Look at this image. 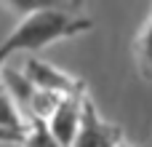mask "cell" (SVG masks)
Listing matches in <instances>:
<instances>
[{
    "label": "cell",
    "mask_w": 152,
    "mask_h": 147,
    "mask_svg": "<svg viewBox=\"0 0 152 147\" xmlns=\"http://www.w3.org/2000/svg\"><path fill=\"white\" fill-rule=\"evenodd\" d=\"M67 5H75V3H56L53 8H43V11L29 13L5 37V43L13 48V54L16 51H37V48H43V46H48L53 40L72 37L77 32H88L91 19L69 13Z\"/></svg>",
    "instance_id": "1"
},
{
    "label": "cell",
    "mask_w": 152,
    "mask_h": 147,
    "mask_svg": "<svg viewBox=\"0 0 152 147\" xmlns=\"http://www.w3.org/2000/svg\"><path fill=\"white\" fill-rule=\"evenodd\" d=\"M21 72L27 75V80L37 91H48V94H59V96H80V94H86V88H83L80 80L69 78L67 72L56 70L53 64H48L43 59L29 56Z\"/></svg>",
    "instance_id": "2"
},
{
    "label": "cell",
    "mask_w": 152,
    "mask_h": 147,
    "mask_svg": "<svg viewBox=\"0 0 152 147\" xmlns=\"http://www.w3.org/2000/svg\"><path fill=\"white\" fill-rule=\"evenodd\" d=\"M120 145H123L120 126L102 121L94 102L86 96V102H83V123H80V131H77L72 147H120Z\"/></svg>",
    "instance_id": "3"
},
{
    "label": "cell",
    "mask_w": 152,
    "mask_h": 147,
    "mask_svg": "<svg viewBox=\"0 0 152 147\" xmlns=\"http://www.w3.org/2000/svg\"><path fill=\"white\" fill-rule=\"evenodd\" d=\"M83 102H86V94H80V96H64L61 104H59V110L48 121L51 134L59 139L61 147H72L77 131H80V123H83Z\"/></svg>",
    "instance_id": "4"
},
{
    "label": "cell",
    "mask_w": 152,
    "mask_h": 147,
    "mask_svg": "<svg viewBox=\"0 0 152 147\" xmlns=\"http://www.w3.org/2000/svg\"><path fill=\"white\" fill-rule=\"evenodd\" d=\"M3 80L8 83V91L19 99V104L29 107V102H32V96H35L37 88L27 80V75H24V72H16V70H11V67H5V70H3Z\"/></svg>",
    "instance_id": "5"
},
{
    "label": "cell",
    "mask_w": 152,
    "mask_h": 147,
    "mask_svg": "<svg viewBox=\"0 0 152 147\" xmlns=\"http://www.w3.org/2000/svg\"><path fill=\"white\" fill-rule=\"evenodd\" d=\"M24 147H61L59 139L51 134L45 121H32L27 134H24Z\"/></svg>",
    "instance_id": "6"
},
{
    "label": "cell",
    "mask_w": 152,
    "mask_h": 147,
    "mask_svg": "<svg viewBox=\"0 0 152 147\" xmlns=\"http://www.w3.org/2000/svg\"><path fill=\"white\" fill-rule=\"evenodd\" d=\"M0 129L5 131H16V134H27V126L21 121V115L16 112L11 96L5 91H0Z\"/></svg>",
    "instance_id": "7"
},
{
    "label": "cell",
    "mask_w": 152,
    "mask_h": 147,
    "mask_svg": "<svg viewBox=\"0 0 152 147\" xmlns=\"http://www.w3.org/2000/svg\"><path fill=\"white\" fill-rule=\"evenodd\" d=\"M136 54H139V67H142V75L152 80V19H150V24L144 27L142 37H139Z\"/></svg>",
    "instance_id": "8"
},
{
    "label": "cell",
    "mask_w": 152,
    "mask_h": 147,
    "mask_svg": "<svg viewBox=\"0 0 152 147\" xmlns=\"http://www.w3.org/2000/svg\"><path fill=\"white\" fill-rule=\"evenodd\" d=\"M0 142H5V145H24V134H16V131H5V129H0Z\"/></svg>",
    "instance_id": "9"
},
{
    "label": "cell",
    "mask_w": 152,
    "mask_h": 147,
    "mask_svg": "<svg viewBox=\"0 0 152 147\" xmlns=\"http://www.w3.org/2000/svg\"><path fill=\"white\" fill-rule=\"evenodd\" d=\"M11 54H13V48H11V46L3 40V43H0V80H3V70L8 67L5 62H8V56H11Z\"/></svg>",
    "instance_id": "10"
},
{
    "label": "cell",
    "mask_w": 152,
    "mask_h": 147,
    "mask_svg": "<svg viewBox=\"0 0 152 147\" xmlns=\"http://www.w3.org/2000/svg\"><path fill=\"white\" fill-rule=\"evenodd\" d=\"M120 147H128V145H120Z\"/></svg>",
    "instance_id": "11"
}]
</instances>
